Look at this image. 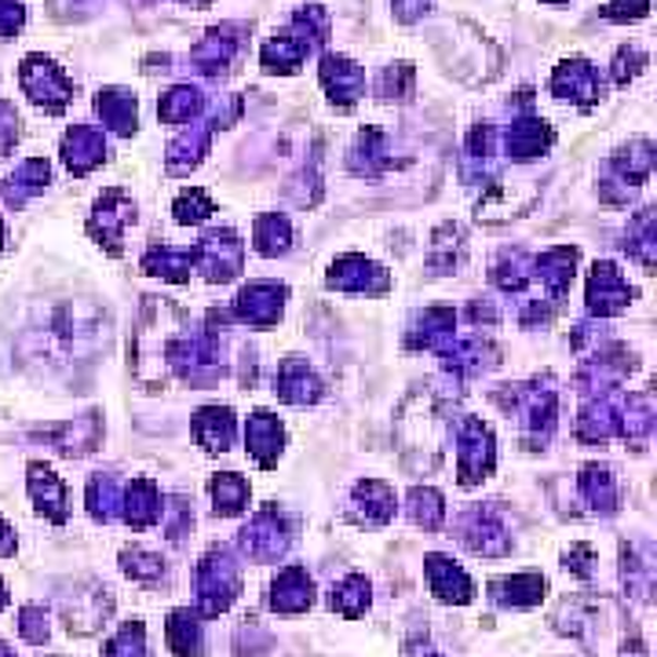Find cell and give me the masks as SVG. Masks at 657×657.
Segmentation results:
<instances>
[{
    "instance_id": "obj_1",
    "label": "cell",
    "mask_w": 657,
    "mask_h": 657,
    "mask_svg": "<svg viewBox=\"0 0 657 657\" xmlns=\"http://www.w3.org/2000/svg\"><path fill=\"white\" fill-rule=\"evenodd\" d=\"M238 588H242V577H238V567L227 551H208L197 567V603H202L205 618H216L234 603Z\"/></svg>"
},
{
    "instance_id": "obj_2",
    "label": "cell",
    "mask_w": 657,
    "mask_h": 657,
    "mask_svg": "<svg viewBox=\"0 0 657 657\" xmlns=\"http://www.w3.org/2000/svg\"><path fill=\"white\" fill-rule=\"evenodd\" d=\"M19 81H23L26 96L34 99L37 107H45L51 113H59L73 99V85L66 81V73H62L56 62L45 59V56H29L23 62V70H19Z\"/></svg>"
},
{
    "instance_id": "obj_3",
    "label": "cell",
    "mask_w": 657,
    "mask_h": 657,
    "mask_svg": "<svg viewBox=\"0 0 657 657\" xmlns=\"http://www.w3.org/2000/svg\"><path fill=\"white\" fill-rule=\"evenodd\" d=\"M242 259H245V248H242V242H238L231 231L205 238V242L194 248V264L202 267L212 281L234 278L238 270H242Z\"/></svg>"
},
{
    "instance_id": "obj_4",
    "label": "cell",
    "mask_w": 657,
    "mask_h": 657,
    "mask_svg": "<svg viewBox=\"0 0 657 657\" xmlns=\"http://www.w3.org/2000/svg\"><path fill=\"white\" fill-rule=\"evenodd\" d=\"M457 464H461V483L472 486L489 475L494 467V438L478 421H467L461 427V446H457Z\"/></svg>"
},
{
    "instance_id": "obj_5",
    "label": "cell",
    "mask_w": 657,
    "mask_h": 657,
    "mask_svg": "<svg viewBox=\"0 0 657 657\" xmlns=\"http://www.w3.org/2000/svg\"><path fill=\"white\" fill-rule=\"evenodd\" d=\"M629 281L618 275L613 264H596L592 267V278H588V307L596 315H618V311L629 307Z\"/></svg>"
},
{
    "instance_id": "obj_6",
    "label": "cell",
    "mask_w": 657,
    "mask_h": 657,
    "mask_svg": "<svg viewBox=\"0 0 657 657\" xmlns=\"http://www.w3.org/2000/svg\"><path fill=\"white\" fill-rule=\"evenodd\" d=\"M551 92L562 99L581 102V107H592V102L599 99V73L592 70V62L570 59L551 73Z\"/></svg>"
},
{
    "instance_id": "obj_7",
    "label": "cell",
    "mask_w": 657,
    "mask_h": 657,
    "mask_svg": "<svg viewBox=\"0 0 657 657\" xmlns=\"http://www.w3.org/2000/svg\"><path fill=\"white\" fill-rule=\"evenodd\" d=\"M62 158H66L70 172L85 175L107 158V139H102V132L92 129V124H73L66 139H62Z\"/></svg>"
},
{
    "instance_id": "obj_8",
    "label": "cell",
    "mask_w": 657,
    "mask_h": 657,
    "mask_svg": "<svg viewBox=\"0 0 657 657\" xmlns=\"http://www.w3.org/2000/svg\"><path fill=\"white\" fill-rule=\"evenodd\" d=\"M424 573H427V584H431V592L442 603H467L475 596V584L472 577L450 562L446 556H427L424 559Z\"/></svg>"
},
{
    "instance_id": "obj_9",
    "label": "cell",
    "mask_w": 657,
    "mask_h": 657,
    "mask_svg": "<svg viewBox=\"0 0 657 657\" xmlns=\"http://www.w3.org/2000/svg\"><path fill=\"white\" fill-rule=\"evenodd\" d=\"M281 304H285V289L270 285V281H256L238 296V318L248 321V326H275Z\"/></svg>"
},
{
    "instance_id": "obj_10",
    "label": "cell",
    "mask_w": 657,
    "mask_h": 657,
    "mask_svg": "<svg viewBox=\"0 0 657 657\" xmlns=\"http://www.w3.org/2000/svg\"><path fill=\"white\" fill-rule=\"evenodd\" d=\"M321 88L329 92L332 102L351 107V102L365 92V73H362V66H354L351 59L326 56V59H321Z\"/></svg>"
},
{
    "instance_id": "obj_11",
    "label": "cell",
    "mask_w": 657,
    "mask_h": 657,
    "mask_svg": "<svg viewBox=\"0 0 657 657\" xmlns=\"http://www.w3.org/2000/svg\"><path fill=\"white\" fill-rule=\"evenodd\" d=\"M132 219H135V208H132L129 197H124L121 191H107L99 197L96 216H92V234H96L99 242H107V245H118L124 227H129Z\"/></svg>"
},
{
    "instance_id": "obj_12",
    "label": "cell",
    "mask_w": 657,
    "mask_h": 657,
    "mask_svg": "<svg viewBox=\"0 0 657 657\" xmlns=\"http://www.w3.org/2000/svg\"><path fill=\"white\" fill-rule=\"evenodd\" d=\"M285 530H281V519L275 508L259 511L253 519V526L242 530V548L248 551L253 559H275L281 556V548H285Z\"/></svg>"
},
{
    "instance_id": "obj_13",
    "label": "cell",
    "mask_w": 657,
    "mask_h": 657,
    "mask_svg": "<svg viewBox=\"0 0 657 657\" xmlns=\"http://www.w3.org/2000/svg\"><path fill=\"white\" fill-rule=\"evenodd\" d=\"M329 285L332 289H354V292H384L388 289V275H384L377 264H369V259L348 256L332 267Z\"/></svg>"
},
{
    "instance_id": "obj_14",
    "label": "cell",
    "mask_w": 657,
    "mask_h": 657,
    "mask_svg": "<svg viewBox=\"0 0 657 657\" xmlns=\"http://www.w3.org/2000/svg\"><path fill=\"white\" fill-rule=\"evenodd\" d=\"M315 592H311V577L304 567H289L278 573L275 581V596H270V607L281 610V613H300L311 607Z\"/></svg>"
},
{
    "instance_id": "obj_15",
    "label": "cell",
    "mask_w": 657,
    "mask_h": 657,
    "mask_svg": "<svg viewBox=\"0 0 657 657\" xmlns=\"http://www.w3.org/2000/svg\"><path fill=\"white\" fill-rule=\"evenodd\" d=\"M121 511H124V519H129L135 530L158 523V519H161V494H158V486L146 483V478H135V483L124 489Z\"/></svg>"
},
{
    "instance_id": "obj_16",
    "label": "cell",
    "mask_w": 657,
    "mask_h": 657,
    "mask_svg": "<svg viewBox=\"0 0 657 657\" xmlns=\"http://www.w3.org/2000/svg\"><path fill=\"white\" fill-rule=\"evenodd\" d=\"M354 511L365 526H380L394 515V494L377 478H365L354 486Z\"/></svg>"
},
{
    "instance_id": "obj_17",
    "label": "cell",
    "mask_w": 657,
    "mask_h": 657,
    "mask_svg": "<svg viewBox=\"0 0 657 657\" xmlns=\"http://www.w3.org/2000/svg\"><path fill=\"white\" fill-rule=\"evenodd\" d=\"M245 442H248V453H253L264 467L275 464L278 453H281V424H278V416L256 413L253 421L245 424Z\"/></svg>"
},
{
    "instance_id": "obj_18",
    "label": "cell",
    "mask_w": 657,
    "mask_h": 657,
    "mask_svg": "<svg viewBox=\"0 0 657 657\" xmlns=\"http://www.w3.org/2000/svg\"><path fill=\"white\" fill-rule=\"evenodd\" d=\"M29 494H34L40 511H48L56 523L66 519V486H62V478L51 472V467H45V464L29 467Z\"/></svg>"
},
{
    "instance_id": "obj_19",
    "label": "cell",
    "mask_w": 657,
    "mask_h": 657,
    "mask_svg": "<svg viewBox=\"0 0 657 657\" xmlns=\"http://www.w3.org/2000/svg\"><path fill=\"white\" fill-rule=\"evenodd\" d=\"M508 154L511 158H537L551 146V129L537 118H523L508 129Z\"/></svg>"
},
{
    "instance_id": "obj_20",
    "label": "cell",
    "mask_w": 657,
    "mask_h": 657,
    "mask_svg": "<svg viewBox=\"0 0 657 657\" xmlns=\"http://www.w3.org/2000/svg\"><path fill=\"white\" fill-rule=\"evenodd\" d=\"M494 599L504 603V607H537L545 599V577L537 573H515V577L494 581Z\"/></svg>"
},
{
    "instance_id": "obj_21",
    "label": "cell",
    "mask_w": 657,
    "mask_h": 657,
    "mask_svg": "<svg viewBox=\"0 0 657 657\" xmlns=\"http://www.w3.org/2000/svg\"><path fill=\"white\" fill-rule=\"evenodd\" d=\"M278 394L292 405H304L318 399L321 384L315 380V373L307 369V362H285L278 373Z\"/></svg>"
},
{
    "instance_id": "obj_22",
    "label": "cell",
    "mask_w": 657,
    "mask_h": 657,
    "mask_svg": "<svg viewBox=\"0 0 657 657\" xmlns=\"http://www.w3.org/2000/svg\"><path fill=\"white\" fill-rule=\"evenodd\" d=\"M464 540L472 551H483V556H500V551L508 548V537L504 530H500V523L489 511H472L464 523Z\"/></svg>"
},
{
    "instance_id": "obj_23",
    "label": "cell",
    "mask_w": 657,
    "mask_h": 657,
    "mask_svg": "<svg viewBox=\"0 0 657 657\" xmlns=\"http://www.w3.org/2000/svg\"><path fill=\"white\" fill-rule=\"evenodd\" d=\"M194 435H197V442L205 446V450H231V442H234V416H231V410H202L197 413V421H194Z\"/></svg>"
},
{
    "instance_id": "obj_24",
    "label": "cell",
    "mask_w": 657,
    "mask_h": 657,
    "mask_svg": "<svg viewBox=\"0 0 657 657\" xmlns=\"http://www.w3.org/2000/svg\"><path fill=\"white\" fill-rule=\"evenodd\" d=\"M234 29L231 26H223V29H212L202 45L194 48V62L202 66L205 73H219V70H227V62L234 59V51H238V37H231Z\"/></svg>"
},
{
    "instance_id": "obj_25",
    "label": "cell",
    "mask_w": 657,
    "mask_h": 657,
    "mask_svg": "<svg viewBox=\"0 0 657 657\" xmlns=\"http://www.w3.org/2000/svg\"><path fill=\"white\" fill-rule=\"evenodd\" d=\"M96 110H99V118L107 121L113 132L129 135L135 129V96H129V92H118V88L99 92Z\"/></svg>"
},
{
    "instance_id": "obj_26",
    "label": "cell",
    "mask_w": 657,
    "mask_h": 657,
    "mask_svg": "<svg viewBox=\"0 0 657 657\" xmlns=\"http://www.w3.org/2000/svg\"><path fill=\"white\" fill-rule=\"evenodd\" d=\"M169 646L180 657H202V621L191 610H175L169 618Z\"/></svg>"
},
{
    "instance_id": "obj_27",
    "label": "cell",
    "mask_w": 657,
    "mask_h": 657,
    "mask_svg": "<svg viewBox=\"0 0 657 657\" xmlns=\"http://www.w3.org/2000/svg\"><path fill=\"white\" fill-rule=\"evenodd\" d=\"M208 494H212L219 515H238V511L248 504V483L234 472L216 475L212 483H208Z\"/></svg>"
},
{
    "instance_id": "obj_28",
    "label": "cell",
    "mask_w": 657,
    "mask_h": 657,
    "mask_svg": "<svg viewBox=\"0 0 657 657\" xmlns=\"http://www.w3.org/2000/svg\"><path fill=\"white\" fill-rule=\"evenodd\" d=\"M191 267H194V253H183V248L161 245V248H150V256H146V270L169 281H186L191 278Z\"/></svg>"
},
{
    "instance_id": "obj_29",
    "label": "cell",
    "mask_w": 657,
    "mask_h": 657,
    "mask_svg": "<svg viewBox=\"0 0 657 657\" xmlns=\"http://www.w3.org/2000/svg\"><path fill=\"white\" fill-rule=\"evenodd\" d=\"M202 96L191 88V85H180V88H172L169 96H165L161 102H158V113L169 124H191L197 113H202Z\"/></svg>"
},
{
    "instance_id": "obj_30",
    "label": "cell",
    "mask_w": 657,
    "mask_h": 657,
    "mask_svg": "<svg viewBox=\"0 0 657 657\" xmlns=\"http://www.w3.org/2000/svg\"><path fill=\"white\" fill-rule=\"evenodd\" d=\"M581 494L592 508H603V511L618 508V486H613V475L607 472V467H584Z\"/></svg>"
},
{
    "instance_id": "obj_31",
    "label": "cell",
    "mask_w": 657,
    "mask_h": 657,
    "mask_svg": "<svg viewBox=\"0 0 657 657\" xmlns=\"http://www.w3.org/2000/svg\"><path fill=\"white\" fill-rule=\"evenodd\" d=\"M369 607V581L362 577V573H351V577H343L337 588H332V610L348 613V618H358Z\"/></svg>"
},
{
    "instance_id": "obj_32",
    "label": "cell",
    "mask_w": 657,
    "mask_h": 657,
    "mask_svg": "<svg viewBox=\"0 0 657 657\" xmlns=\"http://www.w3.org/2000/svg\"><path fill=\"white\" fill-rule=\"evenodd\" d=\"M256 248L264 256H278L285 253L289 242H292V231H289V219L285 216H264L256 219V234H253Z\"/></svg>"
},
{
    "instance_id": "obj_33",
    "label": "cell",
    "mask_w": 657,
    "mask_h": 657,
    "mask_svg": "<svg viewBox=\"0 0 657 657\" xmlns=\"http://www.w3.org/2000/svg\"><path fill=\"white\" fill-rule=\"evenodd\" d=\"M410 511H413V523L424 530H438L446 519V504L435 489H413L410 494Z\"/></svg>"
},
{
    "instance_id": "obj_34",
    "label": "cell",
    "mask_w": 657,
    "mask_h": 657,
    "mask_svg": "<svg viewBox=\"0 0 657 657\" xmlns=\"http://www.w3.org/2000/svg\"><path fill=\"white\" fill-rule=\"evenodd\" d=\"M8 183H15V186H4V197L19 205L26 194H37L40 186L48 183V161H26L23 169H19V175H12Z\"/></svg>"
},
{
    "instance_id": "obj_35",
    "label": "cell",
    "mask_w": 657,
    "mask_h": 657,
    "mask_svg": "<svg viewBox=\"0 0 657 657\" xmlns=\"http://www.w3.org/2000/svg\"><path fill=\"white\" fill-rule=\"evenodd\" d=\"M107 657H146L143 624H139V621H129V624H124V629L110 640Z\"/></svg>"
},
{
    "instance_id": "obj_36",
    "label": "cell",
    "mask_w": 657,
    "mask_h": 657,
    "mask_svg": "<svg viewBox=\"0 0 657 657\" xmlns=\"http://www.w3.org/2000/svg\"><path fill=\"white\" fill-rule=\"evenodd\" d=\"M208 216H212V202H208L205 191L180 194V202H175V219H180V223H202Z\"/></svg>"
},
{
    "instance_id": "obj_37",
    "label": "cell",
    "mask_w": 657,
    "mask_h": 657,
    "mask_svg": "<svg viewBox=\"0 0 657 657\" xmlns=\"http://www.w3.org/2000/svg\"><path fill=\"white\" fill-rule=\"evenodd\" d=\"M124 570L139 581H154V577H161V556H150V551H143V548H132V551H124Z\"/></svg>"
},
{
    "instance_id": "obj_38",
    "label": "cell",
    "mask_w": 657,
    "mask_h": 657,
    "mask_svg": "<svg viewBox=\"0 0 657 657\" xmlns=\"http://www.w3.org/2000/svg\"><path fill=\"white\" fill-rule=\"evenodd\" d=\"M19 632H23V640H29V643H45V635H48V618H45V610L26 607V610H23V621H19Z\"/></svg>"
},
{
    "instance_id": "obj_39",
    "label": "cell",
    "mask_w": 657,
    "mask_h": 657,
    "mask_svg": "<svg viewBox=\"0 0 657 657\" xmlns=\"http://www.w3.org/2000/svg\"><path fill=\"white\" fill-rule=\"evenodd\" d=\"M643 66H646V56H643V51L624 48L621 56H618V62H613V81H618V85H624V81L635 77V73H640Z\"/></svg>"
},
{
    "instance_id": "obj_40",
    "label": "cell",
    "mask_w": 657,
    "mask_h": 657,
    "mask_svg": "<svg viewBox=\"0 0 657 657\" xmlns=\"http://www.w3.org/2000/svg\"><path fill=\"white\" fill-rule=\"evenodd\" d=\"M646 8H650V0H613L607 8V19L613 23H632V19H643Z\"/></svg>"
},
{
    "instance_id": "obj_41",
    "label": "cell",
    "mask_w": 657,
    "mask_h": 657,
    "mask_svg": "<svg viewBox=\"0 0 657 657\" xmlns=\"http://www.w3.org/2000/svg\"><path fill=\"white\" fill-rule=\"evenodd\" d=\"M23 4H15V0H0V37H12L19 26H23Z\"/></svg>"
},
{
    "instance_id": "obj_42",
    "label": "cell",
    "mask_w": 657,
    "mask_h": 657,
    "mask_svg": "<svg viewBox=\"0 0 657 657\" xmlns=\"http://www.w3.org/2000/svg\"><path fill=\"white\" fill-rule=\"evenodd\" d=\"M588 559H592V548H588V545H577V548H573L570 556H567V567H570V570H577L581 577H588V573H592Z\"/></svg>"
},
{
    "instance_id": "obj_43",
    "label": "cell",
    "mask_w": 657,
    "mask_h": 657,
    "mask_svg": "<svg viewBox=\"0 0 657 657\" xmlns=\"http://www.w3.org/2000/svg\"><path fill=\"white\" fill-rule=\"evenodd\" d=\"M427 0H394V15L402 19V23H413L416 15H424Z\"/></svg>"
},
{
    "instance_id": "obj_44",
    "label": "cell",
    "mask_w": 657,
    "mask_h": 657,
    "mask_svg": "<svg viewBox=\"0 0 657 657\" xmlns=\"http://www.w3.org/2000/svg\"><path fill=\"white\" fill-rule=\"evenodd\" d=\"M0 657H15V654H12V650H8V646H4V643H0Z\"/></svg>"
},
{
    "instance_id": "obj_45",
    "label": "cell",
    "mask_w": 657,
    "mask_h": 657,
    "mask_svg": "<svg viewBox=\"0 0 657 657\" xmlns=\"http://www.w3.org/2000/svg\"><path fill=\"white\" fill-rule=\"evenodd\" d=\"M8 603V592H4V584H0V607H4Z\"/></svg>"
},
{
    "instance_id": "obj_46",
    "label": "cell",
    "mask_w": 657,
    "mask_h": 657,
    "mask_svg": "<svg viewBox=\"0 0 657 657\" xmlns=\"http://www.w3.org/2000/svg\"><path fill=\"white\" fill-rule=\"evenodd\" d=\"M191 4H205V0H191Z\"/></svg>"
},
{
    "instance_id": "obj_47",
    "label": "cell",
    "mask_w": 657,
    "mask_h": 657,
    "mask_svg": "<svg viewBox=\"0 0 657 657\" xmlns=\"http://www.w3.org/2000/svg\"><path fill=\"white\" fill-rule=\"evenodd\" d=\"M551 4H562V0H551Z\"/></svg>"
}]
</instances>
